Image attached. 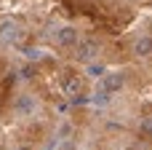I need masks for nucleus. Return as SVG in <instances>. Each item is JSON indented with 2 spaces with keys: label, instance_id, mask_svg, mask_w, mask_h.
I'll return each instance as SVG.
<instances>
[{
  "label": "nucleus",
  "instance_id": "nucleus-1",
  "mask_svg": "<svg viewBox=\"0 0 152 150\" xmlns=\"http://www.w3.org/2000/svg\"><path fill=\"white\" fill-rule=\"evenodd\" d=\"M35 113H37V99L32 94H19L13 99V115L16 118H29Z\"/></svg>",
  "mask_w": 152,
  "mask_h": 150
},
{
  "label": "nucleus",
  "instance_id": "nucleus-2",
  "mask_svg": "<svg viewBox=\"0 0 152 150\" xmlns=\"http://www.w3.org/2000/svg\"><path fill=\"white\" fill-rule=\"evenodd\" d=\"M77 40H80V38H77V30H75L72 24H61V27H56V32H53V43H56L59 48H75Z\"/></svg>",
  "mask_w": 152,
  "mask_h": 150
},
{
  "label": "nucleus",
  "instance_id": "nucleus-3",
  "mask_svg": "<svg viewBox=\"0 0 152 150\" xmlns=\"http://www.w3.org/2000/svg\"><path fill=\"white\" fill-rule=\"evenodd\" d=\"M21 35H24L21 21H16V19H3V21H0V40H5V43H19Z\"/></svg>",
  "mask_w": 152,
  "mask_h": 150
},
{
  "label": "nucleus",
  "instance_id": "nucleus-4",
  "mask_svg": "<svg viewBox=\"0 0 152 150\" xmlns=\"http://www.w3.org/2000/svg\"><path fill=\"white\" fill-rule=\"evenodd\" d=\"M96 54H99L96 40H77V43H75V59H77V62L91 64V62L96 59Z\"/></svg>",
  "mask_w": 152,
  "mask_h": 150
},
{
  "label": "nucleus",
  "instance_id": "nucleus-5",
  "mask_svg": "<svg viewBox=\"0 0 152 150\" xmlns=\"http://www.w3.org/2000/svg\"><path fill=\"white\" fill-rule=\"evenodd\" d=\"M123 86H126V75H123L120 70H107V72L102 75V89H107L110 94L120 91Z\"/></svg>",
  "mask_w": 152,
  "mask_h": 150
},
{
  "label": "nucleus",
  "instance_id": "nucleus-6",
  "mask_svg": "<svg viewBox=\"0 0 152 150\" xmlns=\"http://www.w3.org/2000/svg\"><path fill=\"white\" fill-rule=\"evenodd\" d=\"M131 54L134 56H152V35H142V38H136L134 40V46H131Z\"/></svg>",
  "mask_w": 152,
  "mask_h": 150
},
{
  "label": "nucleus",
  "instance_id": "nucleus-7",
  "mask_svg": "<svg viewBox=\"0 0 152 150\" xmlns=\"http://www.w3.org/2000/svg\"><path fill=\"white\" fill-rule=\"evenodd\" d=\"M61 86H64V94H67L69 99H77V97H80V81H77V75L64 72V75H61Z\"/></svg>",
  "mask_w": 152,
  "mask_h": 150
},
{
  "label": "nucleus",
  "instance_id": "nucleus-8",
  "mask_svg": "<svg viewBox=\"0 0 152 150\" xmlns=\"http://www.w3.org/2000/svg\"><path fill=\"white\" fill-rule=\"evenodd\" d=\"M24 56L29 62H43L45 59V51H40V48H24Z\"/></svg>",
  "mask_w": 152,
  "mask_h": 150
},
{
  "label": "nucleus",
  "instance_id": "nucleus-9",
  "mask_svg": "<svg viewBox=\"0 0 152 150\" xmlns=\"http://www.w3.org/2000/svg\"><path fill=\"white\" fill-rule=\"evenodd\" d=\"M94 105H102V107H104V105H110V91H107V89L96 91V94H94Z\"/></svg>",
  "mask_w": 152,
  "mask_h": 150
},
{
  "label": "nucleus",
  "instance_id": "nucleus-10",
  "mask_svg": "<svg viewBox=\"0 0 152 150\" xmlns=\"http://www.w3.org/2000/svg\"><path fill=\"white\" fill-rule=\"evenodd\" d=\"M139 132H142L144 137H152V115H144V118H142V126H139Z\"/></svg>",
  "mask_w": 152,
  "mask_h": 150
},
{
  "label": "nucleus",
  "instance_id": "nucleus-11",
  "mask_svg": "<svg viewBox=\"0 0 152 150\" xmlns=\"http://www.w3.org/2000/svg\"><path fill=\"white\" fill-rule=\"evenodd\" d=\"M88 72H91V75H94V78H99V75H104V72H107V70H104V67H102V64H91V67H88Z\"/></svg>",
  "mask_w": 152,
  "mask_h": 150
},
{
  "label": "nucleus",
  "instance_id": "nucleus-12",
  "mask_svg": "<svg viewBox=\"0 0 152 150\" xmlns=\"http://www.w3.org/2000/svg\"><path fill=\"white\" fill-rule=\"evenodd\" d=\"M69 132H72V126H69V123H64V126H61V129H59V137H67V134H69Z\"/></svg>",
  "mask_w": 152,
  "mask_h": 150
},
{
  "label": "nucleus",
  "instance_id": "nucleus-13",
  "mask_svg": "<svg viewBox=\"0 0 152 150\" xmlns=\"http://www.w3.org/2000/svg\"><path fill=\"white\" fill-rule=\"evenodd\" d=\"M16 150H24V148H16Z\"/></svg>",
  "mask_w": 152,
  "mask_h": 150
}]
</instances>
